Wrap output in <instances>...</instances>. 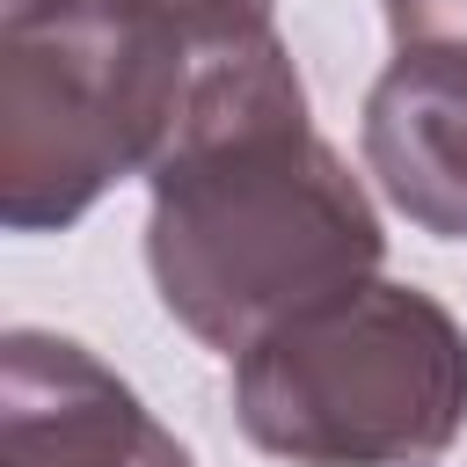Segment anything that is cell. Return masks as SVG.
I'll return each mask as SVG.
<instances>
[{
  "mask_svg": "<svg viewBox=\"0 0 467 467\" xmlns=\"http://www.w3.org/2000/svg\"><path fill=\"white\" fill-rule=\"evenodd\" d=\"M234 423L292 467H423L467 423V328L445 299L365 277L234 358Z\"/></svg>",
  "mask_w": 467,
  "mask_h": 467,
  "instance_id": "3957f363",
  "label": "cell"
},
{
  "mask_svg": "<svg viewBox=\"0 0 467 467\" xmlns=\"http://www.w3.org/2000/svg\"><path fill=\"white\" fill-rule=\"evenodd\" d=\"M394 51H467V0H379Z\"/></svg>",
  "mask_w": 467,
  "mask_h": 467,
  "instance_id": "8992f818",
  "label": "cell"
},
{
  "mask_svg": "<svg viewBox=\"0 0 467 467\" xmlns=\"http://www.w3.org/2000/svg\"><path fill=\"white\" fill-rule=\"evenodd\" d=\"M7 7H22V0H7Z\"/></svg>",
  "mask_w": 467,
  "mask_h": 467,
  "instance_id": "ba28073f",
  "label": "cell"
},
{
  "mask_svg": "<svg viewBox=\"0 0 467 467\" xmlns=\"http://www.w3.org/2000/svg\"><path fill=\"white\" fill-rule=\"evenodd\" d=\"M146 190L153 292L204 350L226 358L379 277L387 255L379 212L314 131L306 80L277 29L190 36V88Z\"/></svg>",
  "mask_w": 467,
  "mask_h": 467,
  "instance_id": "6da1fadb",
  "label": "cell"
},
{
  "mask_svg": "<svg viewBox=\"0 0 467 467\" xmlns=\"http://www.w3.org/2000/svg\"><path fill=\"white\" fill-rule=\"evenodd\" d=\"M358 146L409 226L467 241V51H394L365 95Z\"/></svg>",
  "mask_w": 467,
  "mask_h": 467,
  "instance_id": "5b68a950",
  "label": "cell"
},
{
  "mask_svg": "<svg viewBox=\"0 0 467 467\" xmlns=\"http://www.w3.org/2000/svg\"><path fill=\"white\" fill-rule=\"evenodd\" d=\"M0 467H197L168 423L73 336H0Z\"/></svg>",
  "mask_w": 467,
  "mask_h": 467,
  "instance_id": "277c9868",
  "label": "cell"
},
{
  "mask_svg": "<svg viewBox=\"0 0 467 467\" xmlns=\"http://www.w3.org/2000/svg\"><path fill=\"white\" fill-rule=\"evenodd\" d=\"M190 88V29L153 0H22L0 29V226L58 234L146 175Z\"/></svg>",
  "mask_w": 467,
  "mask_h": 467,
  "instance_id": "7a4b0ae2",
  "label": "cell"
},
{
  "mask_svg": "<svg viewBox=\"0 0 467 467\" xmlns=\"http://www.w3.org/2000/svg\"><path fill=\"white\" fill-rule=\"evenodd\" d=\"M168 22H182L190 36H241V29H270L277 0H153Z\"/></svg>",
  "mask_w": 467,
  "mask_h": 467,
  "instance_id": "52a82bcc",
  "label": "cell"
}]
</instances>
